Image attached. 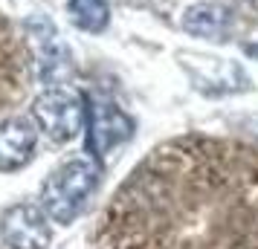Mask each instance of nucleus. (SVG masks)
I'll return each instance as SVG.
<instances>
[{
    "label": "nucleus",
    "instance_id": "nucleus-8",
    "mask_svg": "<svg viewBox=\"0 0 258 249\" xmlns=\"http://www.w3.org/2000/svg\"><path fill=\"white\" fill-rule=\"evenodd\" d=\"M183 29L195 38H206L212 44H226L235 32V12L226 3L203 0L183 12Z\"/></svg>",
    "mask_w": 258,
    "mask_h": 249
},
{
    "label": "nucleus",
    "instance_id": "nucleus-11",
    "mask_svg": "<svg viewBox=\"0 0 258 249\" xmlns=\"http://www.w3.org/2000/svg\"><path fill=\"white\" fill-rule=\"evenodd\" d=\"M244 52L249 55V58L258 61V41H255V44H244Z\"/></svg>",
    "mask_w": 258,
    "mask_h": 249
},
{
    "label": "nucleus",
    "instance_id": "nucleus-10",
    "mask_svg": "<svg viewBox=\"0 0 258 249\" xmlns=\"http://www.w3.org/2000/svg\"><path fill=\"white\" fill-rule=\"evenodd\" d=\"M67 18L82 32H105L110 24L107 0H67Z\"/></svg>",
    "mask_w": 258,
    "mask_h": 249
},
{
    "label": "nucleus",
    "instance_id": "nucleus-2",
    "mask_svg": "<svg viewBox=\"0 0 258 249\" xmlns=\"http://www.w3.org/2000/svg\"><path fill=\"white\" fill-rule=\"evenodd\" d=\"M99 177H102V171H99L96 159H67V162H61L41 189L44 212L55 223L64 226L73 223L87 206L90 194L96 191Z\"/></svg>",
    "mask_w": 258,
    "mask_h": 249
},
{
    "label": "nucleus",
    "instance_id": "nucleus-1",
    "mask_svg": "<svg viewBox=\"0 0 258 249\" xmlns=\"http://www.w3.org/2000/svg\"><path fill=\"white\" fill-rule=\"evenodd\" d=\"M99 249H258V151L183 136L154 148L122 183Z\"/></svg>",
    "mask_w": 258,
    "mask_h": 249
},
{
    "label": "nucleus",
    "instance_id": "nucleus-3",
    "mask_svg": "<svg viewBox=\"0 0 258 249\" xmlns=\"http://www.w3.org/2000/svg\"><path fill=\"white\" fill-rule=\"evenodd\" d=\"M24 38H26V47H29V55L35 61L41 84L47 90L67 87L73 81V75H76V64H73V52L61 41L55 24L41 12L29 15L24 21Z\"/></svg>",
    "mask_w": 258,
    "mask_h": 249
},
{
    "label": "nucleus",
    "instance_id": "nucleus-7",
    "mask_svg": "<svg viewBox=\"0 0 258 249\" xmlns=\"http://www.w3.org/2000/svg\"><path fill=\"white\" fill-rule=\"evenodd\" d=\"M0 237L9 249H47V217L32 203H18L12 209H6L0 217Z\"/></svg>",
    "mask_w": 258,
    "mask_h": 249
},
{
    "label": "nucleus",
    "instance_id": "nucleus-5",
    "mask_svg": "<svg viewBox=\"0 0 258 249\" xmlns=\"http://www.w3.org/2000/svg\"><path fill=\"white\" fill-rule=\"evenodd\" d=\"M177 61L186 70L188 81L195 84L198 93L229 96V93H244V90L252 87V81H249V75L244 72V67L235 64V61L218 58V55H206V52H198V49L177 52Z\"/></svg>",
    "mask_w": 258,
    "mask_h": 249
},
{
    "label": "nucleus",
    "instance_id": "nucleus-4",
    "mask_svg": "<svg viewBox=\"0 0 258 249\" xmlns=\"http://www.w3.org/2000/svg\"><path fill=\"white\" fill-rule=\"evenodd\" d=\"M32 119L52 142H70L87 125V99L67 87L44 90L32 105Z\"/></svg>",
    "mask_w": 258,
    "mask_h": 249
},
{
    "label": "nucleus",
    "instance_id": "nucleus-6",
    "mask_svg": "<svg viewBox=\"0 0 258 249\" xmlns=\"http://www.w3.org/2000/svg\"><path fill=\"white\" fill-rule=\"evenodd\" d=\"M134 136V119L107 99L87 96V151L96 162H107L119 145Z\"/></svg>",
    "mask_w": 258,
    "mask_h": 249
},
{
    "label": "nucleus",
    "instance_id": "nucleus-9",
    "mask_svg": "<svg viewBox=\"0 0 258 249\" xmlns=\"http://www.w3.org/2000/svg\"><path fill=\"white\" fill-rule=\"evenodd\" d=\"M38 142L35 125L24 116H12L0 122V171H18L32 159Z\"/></svg>",
    "mask_w": 258,
    "mask_h": 249
}]
</instances>
